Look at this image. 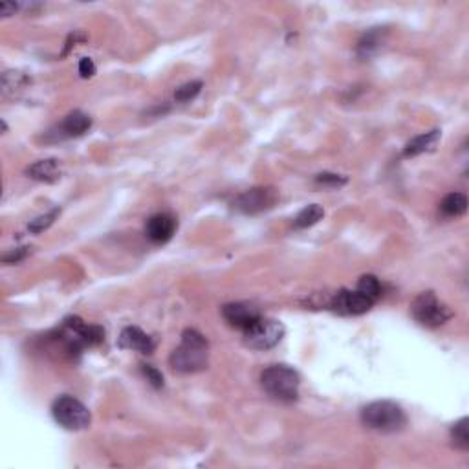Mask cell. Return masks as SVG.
<instances>
[{
    "instance_id": "obj_1",
    "label": "cell",
    "mask_w": 469,
    "mask_h": 469,
    "mask_svg": "<svg viewBox=\"0 0 469 469\" xmlns=\"http://www.w3.org/2000/svg\"><path fill=\"white\" fill-rule=\"evenodd\" d=\"M171 367L176 372L195 374L207 369L209 354H207V339L196 330H185L182 334V343L169 358Z\"/></svg>"
},
{
    "instance_id": "obj_2",
    "label": "cell",
    "mask_w": 469,
    "mask_h": 469,
    "mask_svg": "<svg viewBox=\"0 0 469 469\" xmlns=\"http://www.w3.org/2000/svg\"><path fill=\"white\" fill-rule=\"evenodd\" d=\"M262 389L269 398L283 403H292L299 398V385L301 378L293 369L286 365H272L260 376Z\"/></svg>"
},
{
    "instance_id": "obj_3",
    "label": "cell",
    "mask_w": 469,
    "mask_h": 469,
    "mask_svg": "<svg viewBox=\"0 0 469 469\" xmlns=\"http://www.w3.org/2000/svg\"><path fill=\"white\" fill-rule=\"evenodd\" d=\"M361 422L379 433H396L407 424V416L398 403L389 400L372 401L361 410Z\"/></svg>"
},
{
    "instance_id": "obj_4",
    "label": "cell",
    "mask_w": 469,
    "mask_h": 469,
    "mask_svg": "<svg viewBox=\"0 0 469 469\" xmlns=\"http://www.w3.org/2000/svg\"><path fill=\"white\" fill-rule=\"evenodd\" d=\"M410 312L420 324L427 328L442 327L453 317V312L442 301H438V297L433 292L420 293L413 301Z\"/></svg>"
},
{
    "instance_id": "obj_5",
    "label": "cell",
    "mask_w": 469,
    "mask_h": 469,
    "mask_svg": "<svg viewBox=\"0 0 469 469\" xmlns=\"http://www.w3.org/2000/svg\"><path fill=\"white\" fill-rule=\"evenodd\" d=\"M284 336V327L275 319L260 315L255 323L244 330V343L253 351H268L279 345Z\"/></svg>"
},
{
    "instance_id": "obj_6",
    "label": "cell",
    "mask_w": 469,
    "mask_h": 469,
    "mask_svg": "<svg viewBox=\"0 0 469 469\" xmlns=\"http://www.w3.org/2000/svg\"><path fill=\"white\" fill-rule=\"evenodd\" d=\"M51 413L55 422L68 431H83L90 425V410L72 396H61L54 403Z\"/></svg>"
},
{
    "instance_id": "obj_7",
    "label": "cell",
    "mask_w": 469,
    "mask_h": 469,
    "mask_svg": "<svg viewBox=\"0 0 469 469\" xmlns=\"http://www.w3.org/2000/svg\"><path fill=\"white\" fill-rule=\"evenodd\" d=\"M277 202V193L272 187H253L233 200V209L244 214H257L272 209Z\"/></svg>"
},
{
    "instance_id": "obj_8",
    "label": "cell",
    "mask_w": 469,
    "mask_h": 469,
    "mask_svg": "<svg viewBox=\"0 0 469 469\" xmlns=\"http://www.w3.org/2000/svg\"><path fill=\"white\" fill-rule=\"evenodd\" d=\"M374 306V301L370 297L363 296L361 292L354 290H341L334 296L330 308L339 315H361L367 314Z\"/></svg>"
},
{
    "instance_id": "obj_9",
    "label": "cell",
    "mask_w": 469,
    "mask_h": 469,
    "mask_svg": "<svg viewBox=\"0 0 469 469\" xmlns=\"http://www.w3.org/2000/svg\"><path fill=\"white\" fill-rule=\"evenodd\" d=\"M174 231H176V220L174 217L167 213H158L152 214L151 219L147 220L145 226V235L147 238L154 244H165L173 238Z\"/></svg>"
},
{
    "instance_id": "obj_10",
    "label": "cell",
    "mask_w": 469,
    "mask_h": 469,
    "mask_svg": "<svg viewBox=\"0 0 469 469\" xmlns=\"http://www.w3.org/2000/svg\"><path fill=\"white\" fill-rule=\"evenodd\" d=\"M222 315L231 327L246 330L250 324H253L260 317V312L248 303H231V305L224 306Z\"/></svg>"
},
{
    "instance_id": "obj_11",
    "label": "cell",
    "mask_w": 469,
    "mask_h": 469,
    "mask_svg": "<svg viewBox=\"0 0 469 469\" xmlns=\"http://www.w3.org/2000/svg\"><path fill=\"white\" fill-rule=\"evenodd\" d=\"M118 345L121 348L142 352V354H151L154 351V343H152L151 337L136 327L123 328V332L119 334Z\"/></svg>"
},
{
    "instance_id": "obj_12",
    "label": "cell",
    "mask_w": 469,
    "mask_h": 469,
    "mask_svg": "<svg viewBox=\"0 0 469 469\" xmlns=\"http://www.w3.org/2000/svg\"><path fill=\"white\" fill-rule=\"evenodd\" d=\"M92 127V118L81 110H73L66 118L61 121L59 128V138H78L88 133V128Z\"/></svg>"
},
{
    "instance_id": "obj_13",
    "label": "cell",
    "mask_w": 469,
    "mask_h": 469,
    "mask_svg": "<svg viewBox=\"0 0 469 469\" xmlns=\"http://www.w3.org/2000/svg\"><path fill=\"white\" fill-rule=\"evenodd\" d=\"M26 174L37 182H46V183H54L61 178V167L59 162L55 158L48 159H39L35 164H32L26 169Z\"/></svg>"
},
{
    "instance_id": "obj_14",
    "label": "cell",
    "mask_w": 469,
    "mask_h": 469,
    "mask_svg": "<svg viewBox=\"0 0 469 469\" xmlns=\"http://www.w3.org/2000/svg\"><path fill=\"white\" fill-rule=\"evenodd\" d=\"M438 142H440V130H431V133L420 134V136L413 138V140L407 143L406 149H403V156H406V158H413V156L433 151Z\"/></svg>"
},
{
    "instance_id": "obj_15",
    "label": "cell",
    "mask_w": 469,
    "mask_h": 469,
    "mask_svg": "<svg viewBox=\"0 0 469 469\" xmlns=\"http://www.w3.org/2000/svg\"><path fill=\"white\" fill-rule=\"evenodd\" d=\"M383 33L385 32H382V28H372L361 37L360 44H358V55L361 59H369L379 50V46L383 42Z\"/></svg>"
},
{
    "instance_id": "obj_16",
    "label": "cell",
    "mask_w": 469,
    "mask_h": 469,
    "mask_svg": "<svg viewBox=\"0 0 469 469\" xmlns=\"http://www.w3.org/2000/svg\"><path fill=\"white\" fill-rule=\"evenodd\" d=\"M440 211L446 217H461L468 211V198L462 193H449V195L440 202Z\"/></svg>"
},
{
    "instance_id": "obj_17",
    "label": "cell",
    "mask_w": 469,
    "mask_h": 469,
    "mask_svg": "<svg viewBox=\"0 0 469 469\" xmlns=\"http://www.w3.org/2000/svg\"><path fill=\"white\" fill-rule=\"evenodd\" d=\"M28 83H30V79L23 72H15V70L4 72L2 73V94L6 97L15 96L17 92H20L26 87Z\"/></svg>"
},
{
    "instance_id": "obj_18",
    "label": "cell",
    "mask_w": 469,
    "mask_h": 469,
    "mask_svg": "<svg viewBox=\"0 0 469 469\" xmlns=\"http://www.w3.org/2000/svg\"><path fill=\"white\" fill-rule=\"evenodd\" d=\"M323 217H324V209L321 207V205H317V204L306 205L305 209L299 211V214L296 217V220H293V226H296L297 229L312 228V226L317 224L319 220L323 219Z\"/></svg>"
},
{
    "instance_id": "obj_19",
    "label": "cell",
    "mask_w": 469,
    "mask_h": 469,
    "mask_svg": "<svg viewBox=\"0 0 469 469\" xmlns=\"http://www.w3.org/2000/svg\"><path fill=\"white\" fill-rule=\"evenodd\" d=\"M468 424L469 420L468 418H462L458 420L455 425L451 427V438H453V444H455L458 449H462V451H468L469 449V429H468Z\"/></svg>"
},
{
    "instance_id": "obj_20",
    "label": "cell",
    "mask_w": 469,
    "mask_h": 469,
    "mask_svg": "<svg viewBox=\"0 0 469 469\" xmlns=\"http://www.w3.org/2000/svg\"><path fill=\"white\" fill-rule=\"evenodd\" d=\"M358 292L370 297L376 303L382 297V284H379V281L374 275H363L360 279V283H358Z\"/></svg>"
},
{
    "instance_id": "obj_21",
    "label": "cell",
    "mask_w": 469,
    "mask_h": 469,
    "mask_svg": "<svg viewBox=\"0 0 469 469\" xmlns=\"http://www.w3.org/2000/svg\"><path fill=\"white\" fill-rule=\"evenodd\" d=\"M202 87H204V85H202V81L185 83V85H182V87L174 92V99L180 101V103H187V101L195 99V97L200 94Z\"/></svg>"
},
{
    "instance_id": "obj_22",
    "label": "cell",
    "mask_w": 469,
    "mask_h": 469,
    "mask_svg": "<svg viewBox=\"0 0 469 469\" xmlns=\"http://www.w3.org/2000/svg\"><path fill=\"white\" fill-rule=\"evenodd\" d=\"M59 213H61V209H57V207H55V209H51L50 213L42 214V217H37L35 220H32V222L28 224V229H30L32 233L46 231V229L50 228L51 224L55 222V219L59 217Z\"/></svg>"
},
{
    "instance_id": "obj_23",
    "label": "cell",
    "mask_w": 469,
    "mask_h": 469,
    "mask_svg": "<svg viewBox=\"0 0 469 469\" xmlns=\"http://www.w3.org/2000/svg\"><path fill=\"white\" fill-rule=\"evenodd\" d=\"M142 370H143V374H145L147 382L151 383L152 387H154V389L164 387V376H162V372H159V370H156L152 365H143Z\"/></svg>"
},
{
    "instance_id": "obj_24",
    "label": "cell",
    "mask_w": 469,
    "mask_h": 469,
    "mask_svg": "<svg viewBox=\"0 0 469 469\" xmlns=\"http://www.w3.org/2000/svg\"><path fill=\"white\" fill-rule=\"evenodd\" d=\"M315 182L321 183V185H330V187H339L345 185L346 178L339 176V174H332V173H321L315 176Z\"/></svg>"
},
{
    "instance_id": "obj_25",
    "label": "cell",
    "mask_w": 469,
    "mask_h": 469,
    "mask_svg": "<svg viewBox=\"0 0 469 469\" xmlns=\"http://www.w3.org/2000/svg\"><path fill=\"white\" fill-rule=\"evenodd\" d=\"M96 73V64H94V61L90 59V57H83L81 61H79V75H81L83 79H88L92 78Z\"/></svg>"
},
{
    "instance_id": "obj_26",
    "label": "cell",
    "mask_w": 469,
    "mask_h": 469,
    "mask_svg": "<svg viewBox=\"0 0 469 469\" xmlns=\"http://www.w3.org/2000/svg\"><path fill=\"white\" fill-rule=\"evenodd\" d=\"M26 255H28V248H18V250L6 253V255L2 257V260H4L6 264H17V262H20Z\"/></svg>"
},
{
    "instance_id": "obj_27",
    "label": "cell",
    "mask_w": 469,
    "mask_h": 469,
    "mask_svg": "<svg viewBox=\"0 0 469 469\" xmlns=\"http://www.w3.org/2000/svg\"><path fill=\"white\" fill-rule=\"evenodd\" d=\"M17 9L18 4H13V2H2V4H0V15H6V17H8V15H13Z\"/></svg>"
}]
</instances>
